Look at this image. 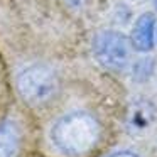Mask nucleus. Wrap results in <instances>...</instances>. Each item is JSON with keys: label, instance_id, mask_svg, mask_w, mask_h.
Here are the masks:
<instances>
[{"label": "nucleus", "instance_id": "7", "mask_svg": "<svg viewBox=\"0 0 157 157\" xmlns=\"http://www.w3.org/2000/svg\"><path fill=\"white\" fill-rule=\"evenodd\" d=\"M154 4H155V9H157V0H155V2H154Z\"/></svg>", "mask_w": 157, "mask_h": 157}, {"label": "nucleus", "instance_id": "6", "mask_svg": "<svg viewBox=\"0 0 157 157\" xmlns=\"http://www.w3.org/2000/svg\"><path fill=\"white\" fill-rule=\"evenodd\" d=\"M106 157H142V155L133 152V150H117V152L110 154V155H106Z\"/></svg>", "mask_w": 157, "mask_h": 157}, {"label": "nucleus", "instance_id": "3", "mask_svg": "<svg viewBox=\"0 0 157 157\" xmlns=\"http://www.w3.org/2000/svg\"><path fill=\"white\" fill-rule=\"evenodd\" d=\"M130 39L120 31H101L93 39V56L106 69L122 71L130 63Z\"/></svg>", "mask_w": 157, "mask_h": 157}, {"label": "nucleus", "instance_id": "5", "mask_svg": "<svg viewBox=\"0 0 157 157\" xmlns=\"http://www.w3.org/2000/svg\"><path fill=\"white\" fill-rule=\"evenodd\" d=\"M130 44L132 49L139 52H149L154 48L155 39V15L150 12H144L133 22L130 31Z\"/></svg>", "mask_w": 157, "mask_h": 157}, {"label": "nucleus", "instance_id": "2", "mask_svg": "<svg viewBox=\"0 0 157 157\" xmlns=\"http://www.w3.org/2000/svg\"><path fill=\"white\" fill-rule=\"evenodd\" d=\"M59 76L46 63H31L15 76V90L21 100L31 108H41L59 95Z\"/></svg>", "mask_w": 157, "mask_h": 157}, {"label": "nucleus", "instance_id": "4", "mask_svg": "<svg viewBox=\"0 0 157 157\" xmlns=\"http://www.w3.org/2000/svg\"><path fill=\"white\" fill-rule=\"evenodd\" d=\"M24 149V128L14 117L0 120V157H21Z\"/></svg>", "mask_w": 157, "mask_h": 157}, {"label": "nucleus", "instance_id": "1", "mask_svg": "<svg viewBox=\"0 0 157 157\" xmlns=\"http://www.w3.org/2000/svg\"><path fill=\"white\" fill-rule=\"evenodd\" d=\"M101 123L86 110H71L58 117L49 128V142L64 157H83L101 139Z\"/></svg>", "mask_w": 157, "mask_h": 157}]
</instances>
